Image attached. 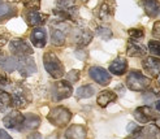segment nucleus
Returning <instances> with one entry per match:
<instances>
[{
	"label": "nucleus",
	"instance_id": "nucleus-1",
	"mask_svg": "<svg viewBox=\"0 0 160 139\" xmlns=\"http://www.w3.org/2000/svg\"><path fill=\"white\" fill-rule=\"evenodd\" d=\"M43 64L46 70L48 72V74L55 78L59 79L64 76V65L59 60V57L56 56L53 52H46L43 56Z\"/></svg>",
	"mask_w": 160,
	"mask_h": 139
},
{
	"label": "nucleus",
	"instance_id": "nucleus-2",
	"mask_svg": "<svg viewBox=\"0 0 160 139\" xmlns=\"http://www.w3.org/2000/svg\"><path fill=\"white\" fill-rule=\"evenodd\" d=\"M151 85L150 78L143 76L139 70H132L126 77V87L132 91H145Z\"/></svg>",
	"mask_w": 160,
	"mask_h": 139
},
{
	"label": "nucleus",
	"instance_id": "nucleus-3",
	"mask_svg": "<svg viewBox=\"0 0 160 139\" xmlns=\"http://www.w3.org/2000/svg\"><path fill=\"white\" fill-rule=\"evenodd\" d=\"M47 118H48V121L52 125L58 127H64L69 124V121L72 118V113L65 107H56L48 113Z\"/></svg>",
	"mask_w": 160,
	"mask_h": 139
},
{
	"label": "nucleus",
	"instance_id": "nucleus-4",
	"mask_svg": "<svg viewBox=\"0 0 160 139\" xmlns=\"http://www.w3.org/2000/svg\"><path fill=\"white\" fill-rule=\"evenodd\" d=\"M128 139H160V127L156 125H147L145 127L134 125V132H130Z\"/></svg>",
	"mask_w": 160,
	"mask_h": 139
},
{
	"label": "nucleus",
	"instance_id": "nucleus-5",
	"mask_svg": "<svg viewBox=\"0 0 160 139\" xmlns=\"http://www.w3.org/2000/svg\"><path fill=\"white\" fill-rule=\"evenodd\" d=\"M69 30V26L67 23L61 22H56L51 26V42L55 46H62L65 43L67 39V32Z\"/></svg>",
	"mask_w": 160,
	"mask_h": 139
},
{
	"label": "nucleus",
	"instance_id": "nucleus-6",
	"mask_svg": "<svg viewBox=\"0 0 160 139\" xmlns=\"http://www.w3.org/2000/svg\"><path fill=\"white\" fill-rule=\"evenodd\" d=\"M72 92H73V88L68 81H58L52 87V97L55 102L67 99L72 95Z\"/></svg>",
	"mask_w": 160,
	"mask_h": 139
},
{
	"label": "nucleus",
	"instance_id": "nucleus-7",
	"mask_svg": "<svg viewBox=\"0 0 160 139\" xmlns=\"http://www.w3.org/2000/svg\"><path fill=\"white\" fill-rule=\"evenodd\" d=\"M9 50L16 56H28L33 53V48L31 46L23 39H14L9 43Z\"/></svg>",
	"mask_w": 160,
	"mask_h": 139
},
{
	"label": "nucleus",
	"instance_id": "nucleus-8",
	"mask_svg": "<svg viewBox=\"0 0 160 139\" xmlns=\"http://www.w3.org/2000/svg\"><path fill=\"white\" fill-rule=\"evenodd\" d=\"M90 77L95 81L97 83H99L100 86H107L111 83V74L104 69L100 67H91L89 70Z\"/></svg>",
	"mask_w": 160,
	"mask_h": 139
},
{
	"label": "nucleus",
	"instance_id": "nucleus-9",
	"mask_svg": "<svg viewBox=\"0 0 160 139\" xmlns=\"http://www.w3.org/2000/svg\"><path fill=\"white\" fill-rule=\"evenodd\" d=\"M133 116L135 117L138 122H142V124H147V122H152L158 120V114L151 109L150 107H139L134 111Z\"/></svg>",
	"mask_w": 160,
	"mask_h": 139
},
{
	"label": "nucleus",
	"instance_id": "nucleus-10",
	"mask_svg": "<svg viewBox=\"0 0 160 139\" xmlns=\"http://www.w3.org/2000/svg\"><path fill=\"white\" fill-rule=\"evenodd\" d=\"M17 68H18L21 74L25 76V77H29L37 72L35 61L31 59V57H28V56H21V59L17 62Z\"/></svg>",
	"mask_w": 160,
	"mask_h": 139
},
{
	"label": "nucleus",
	"instance_id": "nucleus-11",
	"mask_svg": "<svg viewBox=\"0 0 160 139\" xmlns=\"http://www.w3.org/2000/svg\"><path fill=\"white\" fill-rule=\"evenodd\" d=\"M92 37H94V34L89 29H76L73 31V34H72L73 42L79 47L87 46L92 40Z\"/></svg>",
	"mask_w": 160,
	"mask_h": 139
},
{
	"label": "nucleus",
	"instance_id": "nucleus-12",
	"mask_svg": "<svg viewBox=\"0 0 160 139\" xmlns=\"http://www.w3.org/2000/svg\"><path fill=\"white\" fill-rule=\"evenodd\" d=\"M115 9H116V3L115 0H104L98 11V17L100 21H108L113 17L115 14Z\"/></svg>",
	"mask_w": 160,
	"mask_h": 139
},
{
	"label": "nucleus",
	"instance_id": "nucleus-13",
	"mask_svg": "<svg viewBox=\"0 0 160 139\" xmlns=\"http://www.w3.org/2000/svg\"><path fill=\"white\" fill-rule=\"evenodd\" d=\"M4 125L8 129H13V130H20L23 126V116L17 112L13 111L11 113H8L4 117Z\"/></svg>",
	"mask_w": 160,
	"mask_h": 139
},
{
	"label": "nucleus",
	"instance_id": "nucleus-14",
	"mask_svg": "<svg viewBox=\"0 0 160 139\" xmlns=\"http://www.w3.org/2000/svg\"><path fill=\"white\" fill-rule=\"evenodd\" d=\"M142 67L151 77H158L160 74V59L158 57H146L142 61Z\"/></svg>",
	"mask_w": 160,
	"mask_h": 139
},
{
	"label": "nucleus",
	"instance_id": "nucleus-15",
	"mask_svg": "<svg viewBox=\"0 0 160 139\" xmlns=\"http://www.w3.org/2000/svg\"><path fill=\"white\" fill-rule=\"evenodd\" d=\"M26 22H28V25L29 26H42L43 23L47 21V18H48V16L47 14H43L41 12H38L37 9H31L26 13Z\"/></svg>",
	"mask_w": 160,
	"mask_h": 139
},
{
	"label": "nucleus",
	"instance_id": "nucleus-16",
	"mask_svg": "<svg viewBox=\"0 0 160 139\" xmlns=\"http://www.w3.org/2000/svg\"><path fill=\"white\" fill-rule=\"evenodd\" d=\"M30 40L35 47L38 48H43L47 43V32L43 27H35L33 31H31L30 35Z\"/></svg>",
	"mask_w": 160,
	"mask_h": 139
},
{
	"label": "nucleus",
	"instance_id": "nucleus-17",
	"mask_svg": "<svg viewBox=\"0 0 160 139\" xmlns=\"http://www.w3.org/2000/svg\"><path fill=\"white\" fill-rule=\"evenodd\" d=\"M139 4L151 18L156 17L160 12V4L158 0H139Z\"/></svg>",
	"mask_w": 160,
	"mask_h": 139
},
{
	"label": "nucleus",
	"instance_id": "nucleus-18",
	"mask_svg": "<svg viewBox=\"0 0 160 139\" xmlns=\"http://www.w3.org/2000/svg\"><path fill=\"white\" fill-rule=\"evenodd\" d=\"M126 53L132 56V57H141L145 56L147 53V50L143 46H141L139 43L134 42V40H129L128 42V47H126Z\"/></svg>",
	"mask_w": 160,
	"mask_h": 139
},
{
	"label": "nucleus",
	"instance_id": "nucleus-19",
	"mask_svg": "<svg viewBox=\"0 0 160 139\" xmlns=\"http://www.w3.org/2000/svg\"><path fill=\"white\" fill-rule=\"evenodd\" d=\"M128 70V61L122 57H118L109 65V72L115 76H122Z\"/></svg>",
	"mask_w": 160,
	"mask_h": 139
},
{
	"label": "nucleus",
	"instance_id": "nucleus-20",
	"mask_svg": "<svg viewBox=\"0 0 160 139\" xmlns=\"http://www.w3.org/2000/svg\"><path fill=\"white\" fill-rule=\"evenodd\" d=\"M67 139H86V127L82 125H72L65 133Z\"/></svg>",
	"mask_w": 160,
	"mask_h": 139
},
{
	"label": "nucleus",
	"instance_id": "nucleus-21",
	"mask_svg": "<svg viewBox=\"0 0 160 139\" xmlns=\"http://www.w3.org/2000/svg\"><path fill=\"white\" fill-rule=\"evenodd\" d=\"M117 100V95L113 92V91H111V90H104V91H102L98 97H97V103L98 105H100V107H107V105L112 102H116Z\"/></svg>",
	"mask_w": 160,
	"mask_h": 139
},
{
	"label": "nucleus",
	"instance_id": "nucleus-22",
	"mask_svg": "<svg viewBox=\"0 0 160 139\" xmlns=\"http://www.w3.org/2000/svg\"><path fill=\"white\" fill-rule=\"evenodd\" d=\"M17 14V9L11 4H2L0 5V21L12 18Z\"/></svg>",
	"mask_w": 160,
	"mask_h": 139
},
{
	"label": "nucleus",
	"instance_id": "nucleus-23",
	"mask_svg": "<svg viewBox=\"0 0 160 139\" xmlns=\"http://www.w3.org/2000/svg\"><path fill=\"white\" fill-rule=\"evenodd\" d=\"M28 104V99L23 96L22 91H16L11 95V105L16 108H22Z\"/></svg>",
	"mask_w": 160,
	"mask_h": 139
},
{
	"label": "nucleus",
	"instance_id": "nucleus-24",
	"mask_svg": "<svg viewBox=\"0 0 160 139\" xmlns=\"http://www.w3.org/2000/svg\"><path fill=\"white\" fill-rule=\"evenodd\" d=\"M41 125V118L35 114H28L26 117H23V126L28 130H35Z\"/></svg>",
	"mask_w": 160,
	"mask_h": 139
},
{
	"label": "nucleus",
	"instance_id": "nucleus-25",
	"mask_svg": "<svg viewBox=\"0 0 160 139\" xmlns=\"http://www.w3.org/2000/svg\"><path fill=\"white\" fill-rule=\"evenodd\" d=\"M95 94V88H94V86H91V85H85V86H82V87H79L78 90H77V97L78 99H86V97H90V96H92Z\"/></svg>",
	"mask_w": 160,
	"mask_h": 139
},
{
	"label": "nucleus",
	"instance_id": "nucleus-26",
	"mask_svg": "<svg viewBox=\"0 0 160 139\" xmlns=\"http://www.w3.org/2000/svg\"><path fill=\"white\" fill-rule=\"evenodd\" d=\"M17 62L18 60L16 57H5L2 60V68L5 72H14L17 69Z\"/></svg>",
	"mask_w": 160,
	"mask_h": 139
},
{
	"label": "nucleus",
	"instance_id": "nucleus-27",
	"mask_svg": "<svg viewBox=\"0 0 160 139\" xmlns=\"http://www.w3.org/2000/svg\"><path fill=\"white\" fill-rule=\"evenodd\" d=\"M97 35H99L103 40H109L112 38V31L109 27L106 26H98L97 27Z\"/></svg>",
	"mask_w": 160,
	"mask_h": 139
},
{
	"label": "nucleus",
	"instance_id": "nucleus-28",
	"mask_svg": "<svg viewBox=\"0 0 160 139\" xmlns=\"http://www.w3.org/2000/svg\"><path fill=\"white\" fill-rule=\"evenodd\" d=\"M148 50L152 55L160 56V42H158V40H150L148 42Z\"/></svg>",
	"mask_w": 160,
	"mask_h": 139
},
{
	"label": "nucleus",
	"instance_id": "nucleus-29",
	"mask_svg": "<svg viewBox=\"0 0 160 139\" xmlns=\"http://www.w3.org/2000/svg\"><path fill=\"white\" fill-rule=\"evenodd\" d=\"M129 35L132 40H141L145 37V32H143L142 29H130L129 30Z\"/></svg>",
	"mask_w": 160,
	"mask_h": 139
},
{
	"label": "nucleus",
	"instance_id": "nucleus-30",
	"mask_svg": "<svg viewBox=\"0 0 160 139\" xmlns=\"http://www.w3.org/2000/svg\"><path fill=\"white\" fill-rule=\"evenodd\" d=\"M7 105H11V95L0 90V107L3 108Z\"/></svg>",
	"mask_w": 160,
	"mask_h": 139
},
{
	"label": "nucleus",
	"instance_id": "nucleus-31",
	"mask_svg": "<svg viewBox=\"0 0 160 139\" xmlns=\"http://www.w3.org/2000/svg\"><path fill=\"white\" fill-rule=\"evenodd\" d=\"M23 5L30 9H38L39 5H41V0H22Z\"/></svg>",
	"mask_w": 160,
	"mask_h": 139
},
{
	"label": "nucleus",
	"instance_id": "nucleus-32",
	"mask_svg": "<svg viewBox=\"0 0 160 139\" xmlns=\"http://www.w3.org/2000/svg\"><path fill=\"white\" fill-rule=\"evenodd\" d=\"M58 5L61 9H69V8L74 7V0H58Z\"/></svg>",
	"mask_w": 160,
	"mask_h": 139
},
{
	"label": "nucleus",
	"instance_id": "nucleus-33",
	"mask_svg": "<svg viewBox=\"0 0 160 139\" xmlns=\"http://www.w3.org/2000/svg\"><path fill=\"white\" fill-rule=\"evenodd\" d=\"M78 79H79L78 70H72L70 73H68V81H70V82H77Z\"/></svg>",
	"mask_w": 160,
	"mask_h": 139
},
{
	"label": "nucleus",
	"instance_id": "nucleus-34",
	"mask_svg": "<svg viewBox=\"0 0 160 139\" xmlns=\"http://www.w3.org/2000/svg\"><path fill=\"white\" fill-rule=\"evenodd\" d=\"M152 35L156 39H160V21H156L152 27Z\"/></svg>",
	"mask_w": 160,
	"mask_h": 139
},
{
	"label": "nucleus",
	"instance_id": "nucleus-35",
	"mask_svg": "<svg viewBox=\"0 0 160 139\" xmlns=\"http://www.w3.org/2000/svg\"><path fill=\"white\" fill-rule=\"evenodd\" d=\"M8 32H5L4 30H0V46H4L8 40Z\"/></svg>",
	"mask_w": 160,
	"mask_h": 139
},
{
	"label": "nucleus",
	"instance_id": "nucleus-36",
	"mask_svg": "<svg viewBox=\"0 0 160 139\" xmlns=\"http://www.w3.org/2000/svg\"><path fill=\"white\" fill-rule=\"evenodd\" d=\"M0 139H13L8 133H5L4 130H0Z\"/></svg>",
	"mask_w": 160,
	"mask_h": 139
},
{
	"label": "nucleus",
	"instance_id": "nucleus-37",
	"mask_svg": "<svg viewBox=\"0 0 160 139\" xmlns=\"http://www.w3.org/2000/svg\"><path fill=\"white\" fill-rule=\"evenodd\" d=\"M29 139H42V137L39 135V134H33V135H30Z\"/></svg>",
	"mask_w": 160,
	"mask_h": 139
},
{
	"label": "nucleus",
	"instance_id": "nucleus-38",
	"mask_svg": "<svg viewBox=\"0 0 160 139\" xmlns=\"http://www.w3.org/2000/svg\"><path fill=\"white\" fill-rule=\"evenodd\" d=\"M156 109H158V112H160V99L156 102Z\"/></svg>",
	"mask_w": 160,
	"mask_h": 139
},
{
	"label": "nucleus",
	"instance_id": "nucleus-39",
	"mask_svg": "<svg viewBox=\"0 0 160 139\" xmlns=\"http://www.w3.org/2000/svg\"><path fill=\"white\" fill-rule=\"evenodd\" d=\"M159 83H160V74H159Z\"/></svg>",
	"mask_w": 160,
	"mask_h": 139
}]
</instances>
